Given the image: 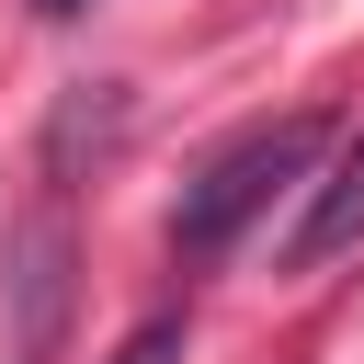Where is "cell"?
<instances>
[{"label": "cell", "mask_w": 364, "mask_h": 364, "mask_svg": "<svg viewBox=\"0 0 364 364\" xmlns=\"http://www.w3.org/2000/svg\"><path fill=\"white\" fill-rule=\"evenodd\" d=\"M307 159H318V114H284V125H250V136H228L193 182H182V216H171V250L182 262H216V250H239V228L284 193V182H307Z\"/></svg>", "instance_id": "obj_1"}, {"label": "cell", "mask_w": 364, "mask_h": 364, "mask_svg": "<svg viewBox=\"0 0 364 364\" xmlns=\"http://www.w3.org/2000/svg\"><path fill=\"white\" fill-rule=\"evenodd\" d=\"M341 250H364V125L341 136V159L318 171V193H307V228H296V273H318V262H341Z\"/></svg>", "instance_id": "obj_2"}, {"label": "cell", "mask_w": 364, "mask_h": 364, "mask_svg": "<svg viewBox=\"0 0 364 364\" xmlns=\"http://www.w3.org/2000/svg\"><path fill=\"white\" fill-rule=\"evenodd\" d=\"M114 364H182V318H148V330H136Z\"/></svg>", "instance_id": "obj_3"}, {"label": "cell", "mask_w": 364, "mask_h": 364, "mask_svg": "<svg viewBox=\"0 0 364 364\" xmlns=\"http://www.w3.org/2000/svg\"><path fill=\"white\" fill-rule=\"evenodd\" d=\"M34 11H80V0H34Z\"/></svg>", "instance_id": "obj_4"}]
</instances>
